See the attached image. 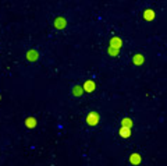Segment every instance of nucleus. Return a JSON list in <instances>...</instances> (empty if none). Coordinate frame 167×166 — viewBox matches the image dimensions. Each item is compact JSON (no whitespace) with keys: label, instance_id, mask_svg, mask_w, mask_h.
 Wrapping results in <instances>:
<instances>
[{"label":"nucleus","instance_id":"f257e3e1","mask_svg":"<svg viewBox=\"0 0 167 166\" xmlns=\"http://www.w3.org/2000/svg\"><path fill=\"white\" fill-rule=\"evenodd\" d=\"M99 120H100V116L96 112H90L89 115L86 116V123L89 126H96L99 123Z\"/></svg>","mask_w":167,"mask_h":166},{"label":"nucleus","instance_id":"f03ea898","mask_svg":"<svg viewBox=\"0 0 167 166\" xmlns=\"http://www.w3.org/2000/svg\"><path fill=\"white\" fill-rule=\"evenodd\" d=\"M121 46H123V41L118 37H113L110 39V48H114V49H118V50H120Z\"/></svg>","mask_w":167,"mask_h":166},{"label":"nucleus","instance_id":"7ed1b4c3","mask_svg":"<svg viewBox=\"0 0 167 166\" xmlns=\"http://www.w3.org/2000/svg\"><path fill=\"white\" fill-rule=\"evenodd\" d=\"M82 88H84V91H86V92H93L96 89V85L92 80H88V81H85V84H84Z\"/></svg>","mask_w":167,"mask_h":166},{"label":"nucleus","instance_id":"20e7f679","mask_svg":"<svg viewBox=\"0 0 167 166\" xmlns=\"http://www.w3.org/2000/svg\"><path fill=\"white\" fill-rule=\"evenodd\" d=\"M118 134L121 135L123 138H128V137L131 135V127H127V126H121V129H120Z\"/></svg>","mask_w":167,"mask_h":166},{"label":"nucleus","instance_id":"39448f33","mask_svg":"<svg viewBox=\"0 0 167 166\" xmlns=\"http://www.w3.org/2000/svg\"><path fill=\"white\" fill-rule=\"evenodd\" d=\"M66 25H67V21H66V18H63V17H59V18L54 20V27L57 28V29H63Z\"/></svg>","mask_w":167,"mask_h":166},{"label":"nucleus","instance_id":"423d86ee","mask_svg":"<svg viewBox=\"0 0 167 166\" xmlns=\"http://www.w3.org/2000/svg\"><path fill=\"white\" fill-rule=\"evenodd\" d=\"M144 20H146V21H152V20H155V11L150 9H146L144 11Z\"/></svg>","mask_w":167,"mask_h":166},{"label":"nucleus","instance_id":"0eeeda50","mask_svg":"<svg viewBox=\"0 0 167 166\" xmlns=\"http://www.w3.org/2000/svg\"><path fill=\"white\" fill-rule=\"evenodd\" d=\"M141 155L139 154H132L131 156H130V162H131L132 165H138V163H141Z\"/></svg>","mask_w":167,"mask_h":166},{"label":"nucleus","instance_id":"6e6552de","mask_svg":"<svg viewBox=\"0 0 167 166\" xmlns=\"http://www.w3.org/2000/svg\"><path fill=\"white\" fill-rule=\"evenodd\" d=\"M27 59L29 60V61H35V60L38 59V52L36 50H29L27 53Z\"/></svg>","mask_w":167,"mask_h":166},{"label":"nucleus","instance_id":"1a4fd4ad","mask_svg":"<svg viewBox=\"0 0 167 166\" xmlns=\"http://www.w3.org/2000/svg\"><path fill=\"white\" fill-rule=\"evenodd\" d=\"M25 124H27L28 129H34L36 126V120L34 119V117H28V119L25 120Z\"/></svg>","mask_w":167,"mask_h":166},{"label":"nucleus","instance_id":"9d476101","mask_svg":"<svg viewBox=\"0 0 167 166\" xmlns=\"http://www.w3.org/2000/svg\"><path fill=\"white\" fill-rule=\"evenodd\" d=\"M132 61H134V64H136V66L142 64V63H144V56H142V55H135Z\"/></svg>","mask_w":167,"mask_h":166},{"label":"nucleus","instance_id":"9b49d317","mask_svg":"<svg viewBox=\"0 0 167 166\" xmlns=\"http://www.w3.org/2000/svg\"><path fill=\"white\" fill-rule=\"evenodd\" d=\"M121 126H127V127H132V120L125 117V119L121 120Z\"/></svg>","mask_w":167,"mask_h":166},{"label":"nucleus","instance_id":"f8f14e48","mask_svg":"<svg viewBox=\"0 0 167 166\" xmlns=\"http://www.w3.org/2000/svg\"><path fill=\"white\" fill-rule=\"evenodd\" d=\"M107 52L110 53V56H113V57H114V56L118 55V52H120V50H118V49H114V48H110V46H109V48H107Z\"/></svg>","mask_w":167,"mask_h":166},{"label":"nucleus","instance_id":"ddd939ff","mask_svg":"<svg viewBox=\"0 0 167 166\" xmlns=\"http://www.w3.org/2000/svg\"><path fill=\"white\" fill-rule=\"evenodd\" d=\"M82 91H84V89H81L79 87H74V89H72V94H74V95H77V97H79V95L82 94Z\"/></svg>","mask_w":167,"mask_h":166},{"label":"nucleus","instance_id":"4468645a","mask_svg":"<svg viewBox=\"0 0 167 166\" xmlns=\"http://www.w3.org/2000/svg\"><path fill=\"white\" fill-rule=\"evenodd\" d=\"M0 99H1V97H0Z\"/></svg>","mask_w":167,"mask_h":166}]
</instances>
